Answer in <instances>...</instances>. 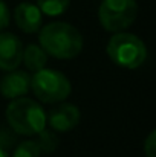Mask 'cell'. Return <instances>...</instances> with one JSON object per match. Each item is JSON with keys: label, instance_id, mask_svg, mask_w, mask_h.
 I'll return each mask as SVG.
<instances>
[{"label": "cell", "instance_id": "obj_1", "mask_svg": "<svg viewBox=\"0 0 156 157\" xmlns=\"http://www.w3.org/2000/svg\"><path fill=\"white\" fill-rule=\"evenodd\" d=\"M42 49L58 59L75 58L83 49V37L77 28L64 21H52L38 35Z\"/></svg>", "mask_w": 156, "mask_h": 157}, {"label": "cell", "instance_id": "obj_2", "mask_svg": "<svg viewBox=\"0 0 156 157\" xmlns=\"http://www.w3.org/2000/svg\"><path fill=\"white\" fill-rule=\"evenodd\" d=\"M6 121L12 131L25 136L38 134L46 127L43 107L29 98H17L6 108Z\"/></svg>", "mask_w": 156, "mask_h": 157}, {"label": "cell", "instance_id": "obj_3", "mask_svg": "<svg viewBox=\"0 0 156 157\" xmlns=\"http://www.w3.org/2000/svg\"><path fill=\"white\" fill-rule=\"evenodd\" d=\"M106 51L116 66L124 69H138L147 59L144 41L129 32H116L109 40Z\"/></svg>", "mask_w": 156, "mask_h": 157}, {"label": "cell", "instance_id": "obj_4", "mask_svg": "<svg viewBox=\"0 0 156 157\" xmlns=\"http://www.w3.org/2000/svg\"><path fill=\"white\" fill-rule=\"evenodd\" d=\"M31 89L34 95L46 104H55L64 101L70 92L72 86L69 79L57 70L52 69H42L34 73L31 78Z\"/></svg>", "mask_w": 156, "mask_h": 157}, {"label": "cell", "instance_id": "obj_5", "mask_svg": "<svg viewBox=\"0 0 156 157\" xmlns=\"http://www.w3.org/2000/svg\"><path fill=\"white\" fill-rule=\"evenodd\" d=\"M138 14L136 0H103L98 9L100 23L109 32H122L133 25Z\"/></svg>", "mask_w": 156, "mask_h": 157}, {"label": "cell", "instance_id": "obj_6", "mask_svg": "<svg viewBox=\"0 0 156 157\" xmlns=\"http://www.w3.org/2000/svg\"><path fill=\"white\" fill-rule=\"evenodd\" d=\"M23 59V43L22 40L9 32L0 34V69L15 70Z\"/></svg>", "mask_w": 156, "mask_h": 157}, {"label": "cell", "instance_id": "obj_7", "mask_svg": "<svg viewBox=\"0 0 156 157\" xmlns=\"http://www.w3.org/2000/svg\"><path fill=\"white\" fill-rule=\"evenodd\" d=\"M31 89V76L28 72L9 70V73L0 81V93L6 99L23 98Z\"/></svg>", "mask_w": 156, "mask_h": 157}, {"label": "cell", "instance_id": "obj_8", "mask_svg": "<svg viewBox=\"0 0 156 157\" xmlns=\"http://www.w3.org/2000/svg\"><path fill=\"white\" fill-rule=\"evenodd\" d=\"M48 122L54 131L66 133L78 125L80 110L75 104H61L51 110L48 116Z\"/></svg>", "mask_w": 156, "mask_h": 157}, {"label": "cell", "instance_id": "obj_9", "mask_svg": "<svg viewBox=\"0 0 156 157\" xmlns=\"http://www.w3.org/2000/svg\"><path fill=\"white\" fill-rule=\"evenodd\" d=\"M14 18H15L18 29H22L25 34H34L42 28L43 14L37 5L23 2V3L17 5V8L14 11Z\"/></svg>", "mask_w": 156, "mask_h": 157}, {"label": "cell", "instance_id": "obj_10", "mask_svg": "<svg viewBox=\"0 0 156 157\" xmlns=\"http://www.w3.org/2000/svg\"><path fill=\"white\" fill-rule=\"evenodd\" d=\"M25 66L32 70V72H37V70H42L46 67V63H48V53L42 49V46H37V44H28L26 48H23V59Z\"/></svg>", "mask_w": 156, "mask_h": 157}, {"label": "cell", "instance_id": "obj_11", "mask_svg": "<svg viewBox=\"0 0 156 157\" xmlns=\"http://www.w3.org/2000/svg\"><path fill=\"white\" fill-rule=\"evenodd\" d=\"M69 5L70 0H37V6L42 11V14H46L49 17H57L64 14Z\"/></svg>", "mask_w": 156, "mask_h": 157}, {"label": "cell", "instance_id": "obj_12", "mask_svg": "<svg viewBox=\"0 0 156 157\" xmlns=\"http://www.w3.org/2000/svg\"><path fill=\"white\" fill-rule=\"evenodd\" d=\"M40 147L42 151L45 153H54L58 147V137L54 131H49V130H42L38 133V140H35Z\"/></svg>", "mask_w": 156, "mask_h": 157}, {"label": "cell", "instance_id": "obj_13", "mask_svg": "<svg viewBox=\"0 0 156 157\" xmlns=\"http://www.w3.org/2000/svg\"><path fill=\"white\" fill-rule=\"evenodd\" d=\"M42 150L35 140H25L17 145L12 157H40Z\"/></svg>", "mask_w": 156, "mask_h": 157}, {"label": "cell", "instance_id": "obj_14", "mask_svg": "<svg viewBox=\"0 0 156 157\" xmlns=\"http://www.w3.org/2000/svg\"><path fill=\"white\" fill-rule=\"evenodd\" d=\"M144 154L146 157H156V131H150L144 142Z\"/></svg>", "mask_w": 156, "mask_h": 157}, {"label": "cell", "instance_id": "obj_15", "mask_svg": "<svg viewBox=\"0 0 156 157\" xmlns=\"http://www.w3.org/2000/svg\"><path fill=\"white\" fill-rule=\"evenodd\" d=\"M8 25H9V9L6 3L0 0V31L8 28Z\"/></svg>", "mask_w": 156, "mask_h": 157}, {"label": "cell", "instance_id": "obj_16", "mask_svg": "<svg viewBox=\"0 0 156 157\" xmlns=\"http://www.w3.org/2000/svg\"><path fill=\"white\" fill-rule=\"evenodd\" d=\"M0 157H8L6 151H5V150H2V148H0Z\"/></svg>", "mask_w": 156, "mask_h": 157}]
</instances>
